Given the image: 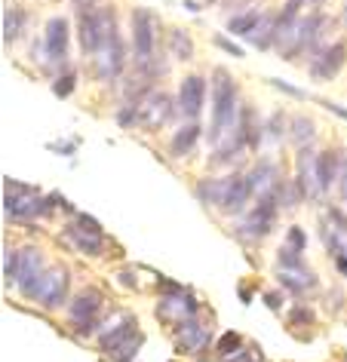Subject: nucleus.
<instances>
[{
	"instance_id": "39",
	"label": "nucleus",
	"mask_w": 347,
	"mask_h": 362,
	"mask_svg": "<svg viewBox=\"0 0 347 362\" xmlns=\"http://www.w3.org/2000/svg\"><path fill=\"white\" fill-rule=\"evenodd\" d=\"M344 276H347V274H344Z\"/></svg>"
},
{
	"instance_id": "25",
	"label": "nucleus",
	"mask_w": 347,
	"mask_h": 362,
	"mask_svg": "<svg viewBox=\"0 0 347 362\" xmlns=\"http://www.w3.org/2000/svg\"><path fill=\"white\" fill-rule=\"evenodd\" d=\"M169 52L176 59H181V62H188L190 56H194V43H190V37L185 31H172L169 34Z\"/></svg>"
},
{
	"instance_id": "4",
	"label": "nucleus",
	"mask_w": 347,
	"mask_h": 362,
	"mask_svg": "<svg viewBox=\"0 0 347 362\" xmlns=\"http://www.w3.org/2000/svg\"><path fill=\"white\" fill-rule=\"evenodd\" d=\"M273 215H277V194H273V197H261V200L255 203V209L243 218L240 237L261 240L264 233H271V228H273Z\"/></svg>"
},
{
	"instance_id": "10",
	"label": "nucleus",
	"mask_w": 347,
	"mask_h": 362,
	"mask_svg": "<svg viewBox=\"0 0 347 362\" xmlns=\"http://www.w3.org/2000/svg\"><path fill=\"white\" fill-rule=\"evenodd\" d=\"M169 114H172V105H169L166 93H148L135 105V120H139L144 129H160V126L169 120Z\"/></svg>"
},
{
	"instance_id": "23",
	"label": "nucleus",
	"mask_w": 347,
	"mask_h": 362,
	"mask_svg": "<svg viewBox=\"0 0 347 362\" xmlns=\"http://www.w3.org/2000/svg\"><path fill=\"white\" fill-rule=\"evenodd\" d=\"M142 341H144V338H142V332L135 329L132 334H126V338H123L120 344H117L114 350H108V356H114L117 362H130V359L135 356V350L142 347Z\"/></svg>"
},
{
	"instance_id": "38",
	"label": "nucleus",
	"mask_w": 347,
	"mask_h": 362,
	"mask_svg": "<svg viewBox=\"0 0 347 362\" xmlns=\"http://www.w3.org/2000/svg\"><path fill=\"white\" fill-rule=\"evenodd\" d=\"M341 22L347 25V4H344V10H341Z\"/></svg>"
},
{
	"instance_id": "7",
	"label": "nucleus",
	"mask_w": 347,
	"mask_h": 362,
	"mask_svg": "<svg viewBox=\"0 0 347 362\" xmlns=\"http://www.w3.org/2000/svg\"><path fill=\"white\" fill-rule=\"evenodd\" d=\"M157 316H160L163 322H169V325H185V322H190V320H197V301H194V298H190L188 292L176 288L172 295L160 298Z\"/></svg>"
},
{
	"instance_id": "22",
	"label": "nucleus",
	"mask_w": 347,
	"mask_h": 362,
	"mask_svg": "<svg viewBox=\"0 0 347 362\" xmlns=\"http://www.w3.org/2000/svg\"><path fill=\"white\" fill-rule=\"evenodd\" d=\"M197 139H200V126L197 123H190V126H185V129H178L176 135H172V144H169L172 157H188V153L194 151Z\"/></svg>"
},
{
	"instance_id": "36",
	"label": "nucleus",
	"mask_w": 347,
	"mask_h": 362,
	"mask_svg": "<svg viewBox=\"0 0 347 362\" xmlns=\"http://www.w3.org/2000/svg\"><path fill=\"white\" fill-rule=\"evenodd\" d=\"M93 4H96V0H80V10H96Z\"/></svg>"
},
{
	"instance_id": "21",
	"label": "nucleus",
	"mask_w": 347,
	"mask_h": 362,
	"mask_svg": "<svg viewBox=\"0 0 347 362\" xmlns=\"http://www.w3.org/2000/svg\"><path fill=\"white\" fill-rule=\"evenodd\" d=\"M224 194H227V178H206V181H200L197 185V197L203 203H212L222 209V203H224Z\"/></svg>"
},
{
	"instance_id": "9",
	"label": "nucleus",
	"mask_w": 347,
	"mask_h": 362,
	"mask_svg": "<svg viewBox=\"0 0 347 362\" xmlns=\"http://www.w3.org/2000/svg\"><path fill=\"white\" fill-rule=\"evenodd\" d=\"M68 295V270L65 267H52L43 274L38 292H34V301H38L40 307H47V310H52V307H59L62 301H65Z\"/></svg>"
},
{
	"instance_id": "15",
	"label": "nucleus",
	"mask_w": 347,
	"mask_h": 362,
	"mask_svg": "<svg viewBox=\"0 0 347 362\" xmlns=\"http://www.w3.org/2000/svg\"><path fill=\"white\" fill-rule=\"evenodd\" d=\"M344 59H347V47H344V43H332V47L323 49L314 59V65H310V74H314V80H332L338 71H341Z\"/></svg>"
},
{
	"instance_id": "32",
	"label": "nucleus",
	"mask_w": 347,
	"mask_h": 362,
	"mask_svg": "<svg viewBox=\"0 0 347 362\" xmlns=\"http://www.w3.org/2000/svg\"><path fill=\"white\" fill-rule=\"evenodd\" d=\"M52 93H56V95H62V98L74 93V74H71V71H68V74L56 77V83H52Z\"/></svg>"
},
{
	"instance_id": "19",
	"label": "nucleus",
	"mask_w": 347,
	"mask_h": 362,
	"mask_svg": "<svg viewBox=\"0 0 347 362\" xmlns=\"http://www.w3.org/2000/svg\"><path fill=\"white\" fill-rule=\"evenodd\" d=\"M280 283L286 288H292V292H305V288L317 286V276L310 274V270H305V264L301 267H280Z\"/></svg>"
},
{
	"instance_id": "13",
	"label": "nucleus",
	"mask_w": 347,
	"mask_h": 362,
	"mask_svg": "<svg viewBox=\"0 0 347 362\" xmlns=\"http://www.w3.org/2000/svg\"><path fill=\"white\" fill-rule=\"evenodd\" d=\"M203 98H206V80L203 77H197V74H190L181 80V89H178V111L185 114V117H194L203 111Z\"/></svg>"
},
{
	"instance_id": "1",
	"label": "nucleus",
	"mask_w": 347,
	"mask_h": 362,
	"mask_svg": "<svg viewBox=\"0 0 347 362\" xmlns=\"http://www.w3.org/2000/svg\"><path fill=\"white\" fill-rule=\"evenodd\" d=\"M212 123H209V141L218 144L224 132H231L240 123V107H237V86L234 77L224 68H215L212 74Z\"/></svg>"
},
{
	"instance_id": "8",
	"label": "nucleus",
	"mask_w": 347,
	"mask_h": 362,
	"mask_svg": "<svg viewBox=\"0 0 347 362\" xmlns=\"http://www.w3.org/2000/svg\"><path fill=\"white\" fill-rule=\"evenodd\" d=\"M102 310V292L98 288H84L74 304H71V325L80 332V334H89L96 325V316Z\"/></svg>"
},
{
	"instance_id": "20",
	"label": "nucleus",
	"mask_w": 347,
	"mask_h": 362,
	"mask_svg": "<svg viewBox=\"0 0 347 362\" xmlns=\"http://www.w3.org/2000/svg\"><path fill=\"white\" fill-rule=\"evenodd\" d=\"M246 40L255 43L258 49H268L271 43H277V16H261L258 25H255V31Z\"/></svg>"
},
{
	"instance_id": "30",
	"label": "nucleus",
	"mask_w": 347,
	"mask_h": 362,
	"mask_svg": "<svg viewBox=\"0 0 347 362\" xmlns=\"http://www.w3.org/2000/svg\"><path fill=\"white\" fill-rule=\"evenodd\" d=\"M240 350V334L237 332H227L222 341H218V353H222V356L227 359V356H234V353Z\"/></svg>"
},
{
	"instance_id": "33",
	"label": "nucleus",
	"mask_w": 347,
	"mask_h": 362,
	"mask_svg": "<svg viewBox=\"0 0 347 362\" xmlns=\"http://www.w3.org/2000/svg\"><path fill=\"white\" fill-rule=\"evenodd\" d=\"M227 362H261V353L258 350H252V347H240L234 353V356H227Z\"/></svg>"
},
{
	"instance_id": "27",
	"label": "nucleus",
	"mask_w": 347,
	"mask_h": 362,
	"mask_svg": "<svg viewBox=\"0 0 347 362\" xmlns=\"http://www.w3.org/2000/svg\"><path fill=\"white\" fill-rule=\"evenodd\" d=\"M22 25H25V16H22L19 10H6V13H4V40L13 43L16 37H19Z\"/></svg>"
},
{
	"instance_id": "16",
	"label": "nucleus",
	"mask_w": 347,
	"mask_h": 362,
	"mask_svg": "<svg viewBox=\"0 0 347 362\" xmlns=\"http://www.w3.org/2000/svg\"><path fill=\"white\" fill-rule=\"evenodd\" d=\"M209 341H212V325L209 322L190 320L185 325H178V344L188 353H203L209 347Z\"/></svg>"
},
{
	"instance_id": "34",
	"label": "nucleus",
	"mask_w": 347,
	"mask_h": 362,
	"mask_svg": "<svg viewBox=\"0 0 347 362\" xmlns=\"http://www.w3.org/2000/svg\"><path fill=\"white\" fill-rule=\"evenodd\" d=\"M215 43H218V47H222V49H227V52H231V56H237V59H240V56H243V49H240V47H234V43H231V40L218 37Z\"/></svg>"
},
{
	"instance_id": "26",
	"label": "nucleus",
	"mask_w": 347,
	"mask_h": 362,
	"mask_svg": "<svg viewBox=\"0 0 347 362\" xmlns=\"http://www.w3.org/2000/svg\"><path fill=\"white\" fill-rule=\"evenodd\" d=\"M338 178V153L335 151H326L319 153V181H323V187L329 191V185Z\"/></svg>"
},
{
	"instance_id": "28",
	"label": "nucleus",
	"mask_w": 347,
	"mask_h": 362,
	"mask_svg": "<svg viewBox=\"0 0 347 362\" xmlns=\"http://www.w3.org/2000/svg\"><path fill=\"white\" fill-rule=\"evenodd\" d=\"M301 6H305V0H286L283 13L277 16V31H283V28H289V25H295V22H298Z\"/></svg>"
},
{
	"instance_id": "35",
	"label": "nucleus",
	"mask_w": 347,
	"mask_h": 362,
	"mask_svg": "<svg viewBox=\"0 0 347 362\" xmlns=\"http://www.w3.org/2000/svg\"><path fill=\"white\" fill-rule=\"evenodd\" d=\"M268 304H271V310H277V307H280V298H277V295H268Z\"/></svg>"
},
{
	"instance_id": "18",
	"label": "nucleus",
	"mask_w": 347,
	"mask_h": 362,
	"mask_svg": "<svg viewBox=\"0 0 347 362\" xmlns=\"http://www.w3.org/2000/svg\"><path fill=\"white\" fill-rule=\"evenodd\" d=\"M249 181L240 178V175H234V178H227V194H224V203H222V212L227 215H237V212H243L246 209V203H249Z\"/></svg>"
},
{
	"instance_id": "37",
	"label": "nucleus",
	"mask_w": 347,
	"mask_h": 362,
	"mask_svg": "<svg viewBox=\"0 0 347 362\" xmlns=\"http://www.w3.org/2000/svg\"><path fill=\"white\" fill-rule=\"evenodd\" d=\"M341 178H344V197H347V166H344V172H341Z\"/></svg>"
},
{
	"instance_id": "6",
	"label": "nucleus",
	"mask_w": 347,
	"mask_h": 362,
	"mask_svg": "<svg viewBox=\"0 0 347 362\" xmlns=\"http://www.w3.org/2000/svg\"><path fill=\"white\" fill-rule=\"evenodd\" d=\"M298 194L307 200H319L326 194L323 181H319V153L310 148H301L298 153Z\"/></svg>"
},
{
	"instance_id": "14",
	"label": "nucleus",
	"mask_w": 347,
	"mask_h": 362,
	"mask_svg": "<svg viewBox=\"0 0 347 362\" xmlns=\"http://www.w3.org/2000/svg\"><path fill=\"white\" fill-rule=\"evenodd\" d=\"M246 181H249V191L258 197H273L280 191V172L277 166H273L271 160H261V163H255V169L246 175Z\"/></svg>"
},
{
	"instance_id": "31",
	"label": "nucleus",
	"mask_w": 347,
	"mask_h": 362,
	"mask_svg": "<svg viewBox=\"0 0 347 362\" xmlns=\"http://www.w3.org/2000/svg\"><path fill=\"white\" fill-rule=\"evenodd\" d=\"M305 243H307V237H305V230L301 228H289V233H286V246L292 249V252H305Z\"/></svg>"
},
{
	"instance_id": "17",
	"label": "nucleus",
	"mask_w": 347,
	"mask_h": 362,
	"mask_svg": "<svg viewBox=\"0 0 347 362\" xmlns=\"http://www.w3.org/2000/svg\"><path fill=\"white\" fill-rule=\"evenodd\" d=\"M43 49L52 62H62L68 56V22L65 19H50L47 34H43Z\"/></svg>"
},
{
	"instance_id": "3",
	"label": "nucleus",
	"mask_w": 347,
	"mask_h": 362,
	"mask_svg": "<svg viewBox=\"0 0 347 362\" xmlns=\"http://www.w3.org/2000/svg\"><path fill=\"white\" fill-rule=\"evenodd\" d=\"M43 212H50V203L38 191L19 181H6V215L10 218H38Z\"/></svg>"
},
{
	"instance_id": "2",
	"label": "nucleus",
	"mask_w": 347,
	"mask_h": 362,
	"mask_svg": "<svg viewBox=\"0 0 347 362\" xmlns=\"http://www.w3.org/2000/svg\"><path fill=\"white\" fill-rule=\"evenodd\" d=\"M123 68V43L114 25V13L102 6V43L96 49V71L102 80H114Z\"/></svg>"
},
{
	"instance_id": "29",
	"label": "nucleus",
	"mask_w": 347,
	"mask_h": 362,
	"mask_svg": "<svg viewBox=\"0 0 347 362\" xmlns=\"http://www.w3.org/2000/svg\"><path fill=\"white\" fill-rule=\"evenodd\" d=\"M310 139H314V123L305 120V117H295V144L305 148Z\"/></svg>"
},
{
	"instance_id": "11",
	"label": "nucleus",
	"mask_w": 347,
	"mask_h": 362,
	"mask_svg": "<svg viewBox=\"0 0 347 362\" xmlns=\"http://www.w3.org/2000/svg\"><path fill=\"white\" fill-rule=\"evenodd\" d=\"M65 237L74 243L80 252H86V255H98L102 252V228H98V221H93L89 215H80L77 224H71L65 230Z\"/></svg>"
},
{
	"instance_id": "24",
	"label": "nucleus",
	"mask_w": 347,
	"mask_h": 362,
	"mask_svg": "<svg viewBox=\"0 0 347 362\" xmlns=\"http://www.w3.org/2000/svg\"><path fill=\"white\" fill-rule=\"evenodd\" d=\"M258 19H261V16L255 13V10L240 13V16H234V19L227 22V31H231V34H240V37H249V34L255 31V25H258Z\"/></svg>"
},
{
	"instance_id": "12",
	"label": "nucleus",
	"mask_w": 347,
	"mask_h": 362,
	"mask_svg": "<svg viewBox=\"0 0 347 362\" xmlns=\"http://www.w3.org/2000/svg\"><path fill=\"white\" fill-rule=\"evenodd\" d=\"M132 49L139 62H148L154 52V16L148 10L132 13Z\"/></svg>"
},
{
	"instance_id": "5",
	"label": "nucleus",
	"mask_w": 347,
	"mask_h": 362,
	"mask_svg": "<svg viewBox=\"0 0 347 362\" xmlns=\"http://www.w3.org/2000/svg\"><path fill=\"white\" fill-rule=\"evenodd\" d=\"M43 258H40V249H19V270H16V286L22 288L25 298H34V292H38L40 279H43Z\"/></svg>"
}]
</instances>
